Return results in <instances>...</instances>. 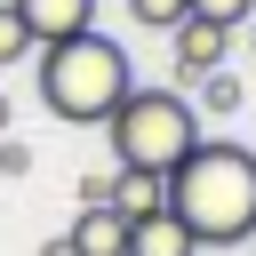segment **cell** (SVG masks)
I'll list each match as a JSON object with an SVG mask.
<instances>
[{
  "label": "cell",
  "instance_id": "cell-1",
  "mask_svg": "<svg viewBox=\"0 0 256 256\" xmlns=\"http://www.w3.org/2000/svg\"><path fill=\"white\" fill-rule=\"evenodd\" d=\"M168 216L200 248H248L256 240V152L232 136H200V152L168 176Z\"/></svg>",
  "mask_w": 256,
  "mask_h": 256
},
{
  "label": "cell",
  "instance_id": "cell-2",
  "mask_svg": "<svg viewBox=\"0 0 256 256\" xmlns=\"http://www.w3.org/2000/svg\"><path fill=\"white\" fill-rule=\"evenodd\" d=\"M128 88H136V64H128V48L104 40V32H80V40L40 48V104H48L56 120H72V128H104V120L128 104Z\"/></svg>",
  "mask_w": 256,
  "mask_h": 256
},
{
  "label": "cell",
  "instance_id": "cell-3",
  "mask_svg": "<svg viewBox=\"0 0 256 256\" xmlns=\"http://www.w3.org/2000/svg\"><path fill=\"white\" fill-rule=\"evenodd\" d=\"M104 136H112V160L128 168V176H152V184H168L192 152H200V112H192V96H176V88H128V104L104 120Z\"/></svg>",
  "mask_w": 256,
  "mask_h": 256
},
{
  "label": "cell",
  "instance_id": "cell-4",
  "mask_svg": "<svg viewBox=\"0 0 256 256\" xmlns=\"http://www.w3.org/2000/svg\"><path fill=\"white\" fill-rule=\"evenodd\" d=\"M224 56H232V32L224 24H200V16H184L176 32H168V64H176V80H208V72H224Z\"/></svg>",
  "mask_w": 256,
  "mask_h": 256
},
{
  "label": "cell",
  "instance_id": "cell-5",
  "mask_svg": "<svg viewBox=\"0 0 256 256\" xmlns=\"http://www.w3.org/2000/svg\"><path fill=\"white\" fill-rule=\"evenodd\" d=\"M16 16L32 32V48H56V40L96 32V0H16Z\"/></svg>",
  "mask_w": 256,
  "mask_h": 256
},
{
  "label": "cell",
  "instance_id": "cell-6",
  "mask_svg": "<svg viewBox=\"0 0 256 256\" xmlns=\"http://www.w3.org/2000/svg\"><path fill=\"white\" fill-rule=\"evenodd\" d=\"M64 240H72V256H128V216L120 208H80Z\"/></svg>",
  "mask_w": 256,
  "mask_h": 256
},
{
  "label": "cell",
  "instance_id": "cell-7",
  "mask_svg": "<svg viewBox=\"0 0 256 256\" xmlns=\"http://www.w3.org/2000/svg\"><path fill=\"white\" fill-rule=\"evenodd\" d=\"M128 256H200V240H192L168 208H152V216L128 224Z\"/></svg>",
  "mask_w": 256,
  "mask_h": 256
},
{
  "label": "cell",
  "instance_id": "cell-8",
  "mask_svg": "<svg viewBox=\"0 0 256 256\" xmlns=\"http://www.w3.org/2000/svg\"><path fill=\"white\" fill-rule=\"evenodd\" d=\"M240 104H248V88H240L232 72H208V80H200V104H192V112H200V120H232Z\"/></svg>",
  "mask_w": 256,
  "mask_h": 256
},
{
  "label": "cell",
  "instance_id": "cell-9",
  "mask_svg": "<svg viewBox=\"0 0 256 256\" xmlns=\"http://www.w3.org/2000/svg\"><path fill=\"white\" fill-rule=\"evenodd\" d=\"M24 56H40V48H32V32H24L16 0H0V64H24Z\"/></svg>",
  "mask_w": 256,
  "mask_h": 256
},
{
  "label": "cell",
  "instance_id": "cell-10",
  "mask_svg": "<svg viewBox=\"0 0 256 256\" xmlns=\"http://www.w3.org/2000/svg\"><path fill=\"white\" fill-rule=\"evenodd\" d=\"M128 16H136V24H152V32H176V24L192 16V0H128Z\"/></svg>",
  "mask_w": 256,
  "mask_h": 256
},
{
  "label": "cell",
  "instance_id": "cell-11",
  "mask_svg": "<svg viewBox=\"0 0 256 256\" xmlns=\"http://www.w3.org/2000/svg\"><path fill=\"white\" fill-rule=\"evenodd\" d=\"M192 16H200V24H224V32H232V24H248V16H256V0H192Z\"/></svg>",
  "mask_w": 256,
  "mask_h": 256
},
{
  "label": "cell",
  "instance_id": "cell-12",
  "mask_svg": "<svg viewBox=\"0 0 256 256\" xmlns=\"http://www.w3.org/2000/svg\"><path fill=\"white\" fill-rule=\"evenodd\" d=\"M104 200H112V168H88L80 176V208H104Z\"/></svg>",
  "mask_w": 256,
  "mask_h": 256
},
{
  "label": "cell",
  "instance_id": "cell-13",
  "mask_svg": "<svg viewBox=\"0 0 256 256\" xmlns=\"http://www.w3.org/2000/svg\"><path fill=\"white\" fill-rule=\"evenodd\" d=\"M0 176H32V144H16V136H0Z\"/></svg>",
  "mask_w": 256,
  "mask_h": 256
},
{
  "label": "cell",
  "instance_id": "cell-14",
  "mask_svg": "<svg viewBox=\"0 0 256 256\" xmlns=\"http://www.w3.org/2000/svg\"><path fill=\"white\" fill-rule=\"evenodd\" d=\"M40 256H72V240H64V232H56V240H40Z\"/></svg>",
  "mask_w": 256,
  "mask_h": 256
},
{
  "label": "cell",
  "instance_id": "cell-15",
  "mask_svg": "<svg viewBox=\"0 0 256 256\" xmlns=\"http://www.w3.org/2000/svg\"><path fill=\"white\" fill-rule=\"evenodd\" d=\"M8 112H16V104H8V96H0V128H8Z\"/></svg>",
  "mask_w": 256,
  "mask_h": 256
},
{
  "label": "cell",
  "instance_id": "cell-16",
  "mask_svg": "<svg viewBox=\"0 0 256 256\" xmlns=\"http://www.w3.org/2000/svg\"><path fill=\"white\" fill-rule=\"evenodd\" d=\"M248 48H256V16H248Z\"/></svg>",
  "mask_w": 256,
  "mask_h": 256
}]
</instances>
